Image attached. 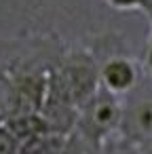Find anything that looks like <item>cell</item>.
I'll use <instances>...</instances> for the list:
<instances>
[{"label":"cell","instance_id":"obj_1","mask_svg":"<svg viewBox=\"0 0 152 154\" xmlns=\"http://www.w3.org/2000/svg\"><path fill=\"white\" fill-rule=\"evenodd\" d=\"M123 118V103L118 95L99 87L80 108L76 120V133L93 150H101L114 135H118Z\"/></svg>","mask_w":152,"mask_h":154},{"label":"cell","instance_id":"obj_2","mask_svg":"<svg viewBox=\"0 0 152 154\" xmlns=\"http://www.w3.org/2000/svg\"><path fill=\"white\" fill-rule=\"evenodd\" d=\"M55 85L66 93V97L80 108L101 85H99V66L87 51H70L51 72Z\"/></svg>","mask_w":152,"mask_h":154},{"label":"cell","instance_id":"obj_3","mask_svg":"<svg viewBox=\"0 0 152 154\" xmlns=\"http://www.w3.org/2000/svg\"><path fill=\"white\" fill-rule=\"evenodd\" d=\"M137 80L139 70L125 55H112L99 66V85L118 97L131 93L137 87Z\"/></svg>","mask_w":152,"mask_h":154},{"label":"cell","instance_id":"obj_4","mask_svg":"<svg viewBox=\"0 0 152 154\" xmlns=\"http://www.w3.org/2000/svg\"><path fill=\"white\" fill-rule=\"evenodd\" d=\"M118 135L133 141L135 146H141L152 137V99L139 97L123 106Z\"/></svg>","mask_w":152,"mask_h":154},{"label":"cell","instance_id":"obj_5","mask_svg":"<svg viewBox=\"0 0 152 154\" xmlns=\"http://www.w3.org/2000/svg\"><path fill=\"white\" fill-rule=\"evenodd\" d=\"M9 131L19 139V143L36 137V135H42V133H49V125L47 120L42 118L40 112H30V114H15V116H9L2 120Z\"/></svg>","mask_w":152,"mask_h":154},{"label":"cell","instance_id":"obj_6","mask_svg":"<svg viewBox=\"0 0 152 154\" xmlns=\"http://www.w3.org/2000/svg\"><path fill=\"white\" fill-rule=\"evenodd\" d=\"M68 135H61V133H42V135H36L28 141H23L19 146V154H59L64 141H66Z\"/></svg>","mask_w":152,"mask_h":154},{"label":"cell","instance_id":"obj_7","mask_svg":"<svg viewBox=\"0 0 152 154\" xmlns=\"http://www.w3.org/2000/svg\"><path fill=\"white\" fill-rule=\"evenodd\" d=\"M99 152H104V154H141L139 146H135L133 141H129V139H125L120 135L116 139H110Z\"/></svg>","mask_w":152,"mask_h":154},{"label":"cell","instance_id":"obj_8","mask_svg":"<svg viewBox=\"0 0 152 154\" xmlns=\"http://www.w3.org/2000/svg\"><path fill=\"white\" fill-rule=\"evenodd\" d=\"M19 139L9 131L5 122H0V154H19Z\"/></svg>","mask_w":152,"mask_h":154},{"label":"cell","instance_id":"obj_9","mask_svg":"<svg viewBox=\"0 0 152 154\" xmlns=\"http://www.w3.org/2000/svg\"><path fill=\"white\" fill-rule=\"evenodd\" d=\"M87 148H89V146L85 143V139H82L76 131H72V133L66 137V141H64L59 154H87Z\"/></svg>","mask_w":152,"mask_h":154},{"label":"cell","instance_id":"obj_10","mask_svg":"<svg viewBox=\"0 0 152 154\" xmlns=\"http://www.w3.org/2000/svg\"><path fill=\"white\" fill-rule=\"evenodd\" d=\"M106 5L118 9V11H133V9H139L144 11L146 5H148V0H104Z\"/></svg>","mask_w":152,"mask_h":154},{"label":"cell","instance_id":"obj_11","mask_svg":"<svg viewBox=\"0 0 152 154\" xmlns=\"http://www.w3.org/2000/svg\"><path fill=\"white\" fill-rule=\"evenodd\" d=\"M144 68H146V72L152 76V34H150L148 45H146V53H144Z\"/></svg>","mask_w":152,"mask_h":154},{"label":"cell","instance_id":"obj_12","mask_svg":"<svg viewBox=\"0 0 152 154\" xmlns=\"http://www.w3.org/2000/svg\"><path fill=\"white\" fill-rule=\"evenodd\" d=\"M139 152H141V154H152V137L139 146Z\"/></svg>","mask_w":152,"mask_h":154},{"label":"cell","instance_id":"obj_13","mask_svg":"<svg viewBox=\"0 0 152 154\" xmlns=\"http://www.w3.org/2000/svg\"><path fill=\"white\" fill-rule=\"evenodd\" d=\"M144 11H146V13H148V11H152V0H148V5H146V9H144Z\"/></svg>","mask_w":152,"mask_h":154}]
</instances>
